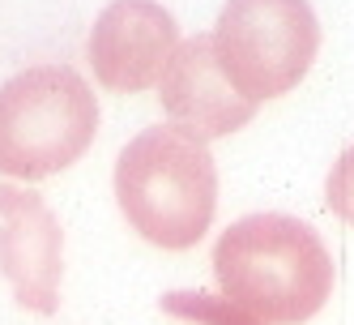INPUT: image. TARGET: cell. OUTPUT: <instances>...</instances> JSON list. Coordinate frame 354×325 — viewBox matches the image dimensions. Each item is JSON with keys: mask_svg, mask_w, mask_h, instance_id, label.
I'll list each match as a JSON object with an SVG mask.
<instances>
[{"mask_svg": "<svg viewBox=\"0 0 354 325\" xmlns=\"http://www.w3.org/2000/svg\"><path fill=\"white\" fill-rule=\"evenodd\" d=\"M214 279L226 299L269 325L312 321L333 295V257L316 227L290 214H248L214 244Z\"/></svg>", "mask_w": 354, "mask_h": 325, "instance_id": "6da1fadb", "label": "cell"}, {"mask_svg": "<svg viewBox=\"0 0 354 325\" xmlns=\"http://www.w3.org/2000/svg\"><path fill=\"white\" fill-rule=\"evenodd\" d=\"M115 202L145 244L167 253L196 248L218 214L214 155L175 124L145 129L115 159Z\"/></svg>", "mask_w": 354, "mask_h": 325, "instance_id": "7a4b0ae2", "label": "cell"}, {"mask_svg": "<svg viewBox=\"0 0 354 325\" xmlns=\"http://www.w3.org/2000/svg\"><path fill=\"white\" fill-rule=\"evenodd\" d=\"M98 133V98L73 64H35L0 86V176L47 180Z\"/></svg>", "mask_w": 354, "mask_h": 325, "instance_id": "3957f363", "label": "cell"}, {"mask_svg": "<svg viewBox=\"0 0 354 325\" xmlns=\"http://www.w3.org/2000/svg\"><path fill=\"white\" fill-rule=\"evenodd\" d=\"M214 47L235 90L265 103L308 78L320 52V21L308 0H226Z\"/></svg>", "mask_w": 354, "mask_h": 325, "instance_id": "277c9868", "label": "cell"}, {"mask_svg": "<svg viewBox=\"0 0 354 325\" xmlns=\"http://www.w3.org/2000/svg\"><path fill=\"white\" fill-rule=\"evenodd\" d=\"M180 47V26L158 0H111L94 17L86 56L103 90L137 94L158 86L162 69Z\"/></svg>", "mask_w": 354, "mask_h": 325, "instance_id": "5b68a950", "label": "cell"}, {"mask_svg": "<svg viewBox=\"0 0 354 325\" xmlns=\"http://www.w3.org/2000/svg\"><path fill=\"white\" fill-rule=\"evenodd\" d=\"M0 274L21 308L39 317L60 308L64 231L56 210L35 188L0 184Z\"/></svg>", "mask_w": 354, "mask_h": 325, "instance_id": "8992f818", "label": "cell"}, {"mask_svg": "<svg viewBox=\"0 0 354 325\" xmlns=\"http://www.w3.org/2000/svg\"><path fill=\"white\" fill-rule=\"evenodd\" d=\"M158 98L175 129L196 141L231 137L257 116V98L239 94L235 82L222 73L214 35H192L175 47L171 64L158 78Z\"/></svg>", "mask_w": 354, "mask_h": 325, "instance_id": "52a82bcc", "label": "cell"}, {"mask_svg": "<svg viewBox=\"0 0 354 325\" xmlns=\"http://www.w3.org/2000/svg\"><path fill=\"white\" fill-rule=\"evenodd\" d=\"M158 308L188 325H269L257 313H248L243 304H235V299L209 295V291H167L158 299Z\"/></svg>", "mask_w": 354, "mask_h": 325, "instance_id": "ba28073f", "label": "cell"}, {"mask_svg": "<svg viewBox=\"0 0 354 325\" xmlns=\"http://www.w3.org/2000/svg\"><path fill=\"white\" fill-rule=\"evenodd\" d=\"M324 202H328V210H333L342 222H350V227H354V146H346L342 159L333 163V171H328Z\"/></svg>", "mask_w": 354, "mask_h": 325, "instance_id": "9c48e42d", "label": "cell"}]
</instances>
